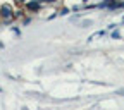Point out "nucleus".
I'll use <instances>...</instances> for the list:
<instances>
[{
	"label": "nucleus",
	"mask_w": 124,
	"mask_h": 110,
	"mask_svg": "<svg viewBox=\"0 0 124 110\" xmlns=\"http://www.w3.org/2000/svg\"><path fill=\"white\" fill-rule=\"evenodd\" d=\"M28 7L29 9H38V4L36 2H31V4H28Z\"/></svg>",
	"instance_id": "f03ea898"
},
{
	"label": "nucleus",
	"mask_w": 124,
	"mask_h": 110,
	"mask_svg": "<svg viewBox=\"0 0 124 110\" xmlns=\"http://www.w3.org/2000/svg\"><path fill=\"white\" fill-rule=\"evenodd\" d=\"M117 95H121V96H124V88H121V89H117Z\"/></svg>",
	"instance_id": "7ed1b4c3"
},
{
	"label": "nucleus",
	"mask_w": 124,
	"mask_h": 110,
	"mask_svg": "<svg viewBox=\"0 0 124 110\" xmlns=\"http://www.w3.org/2000/svg\"><path fill=\"white\" fill-rule=\"evenodd\" d=\"M0 14H2L4 17H9V15L12 14V12H10V7H9V5H4L2 9H0Z\"/></svg>",
	"instance_id": "f257e3e1"
}]
</instances>
